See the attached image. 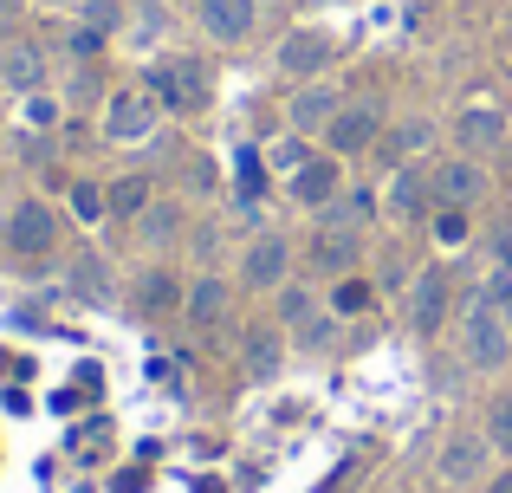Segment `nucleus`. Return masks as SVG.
I'll use <instances>...</instances> for the list:
<instances>
[{"label":"nucleus","mask_w":512,"mask_h":493,"mask_svg":"<svg viewBox=\"0 0 512 493\" xmlns=\"http://www.w3.org/2000/svg\"><path fill=\"white\" fill-rule=\"evenodd\" d=\"M428 189H435V208H474L487 189V169H480V156H454L428 176Z\"/></svg>","instance_id":"nucleus-12"},{"label":"nucleus","mask_w":512,"mask_h":493,"mask_svg":"<svg viewBox=\"0 0 512 493\" xmlns=\"http://www.w3.org/2000/svg\"><path fill=\"white\" fill-rule=\"evenodd\" d=\"M175 234H182V202H150L137 215V241H150V247H163V241H175Z\"/></svg>","instance_id":"nucleus-23"},{"label":"nucleus","mask_w":512,"mask_h":493,"mask_svg":"<svg viewBox=\"0 0 512 493\" xmlns=\"http://www.w3.org/2000/svg\"><path fill=\"white\" fill-rule=\"evenodd\" d=\"M240 364H247L253 383H266V377H279V364H286V344H279L273 331H253L247 351H240Z\"/></svg>","instance_id":"nucleus-24"},{"label":"nucleus","mask_w":512,"mask_h":493,"mask_svg":"<svg viewBox=\"0 0 512 493\" xmlns=\"http://www.w3.org/2000/svg\"><path fill=\"white\" fill-rule=\"evenodd\" d=\"M357 468H363V461H357V455H350V461H338V468H331V474H325V481H318V493H344L350 481H357Z\"/></svg>","instance_id":"nucleus-37"},{"label":"nucleus","mask_w":512,"mask_h":493,"mask_svg":"<svg viewBox=\"0 0 512 493\" xmlns=\"http://www.w3.org/2000/svg\"><path fill=\"white\" fill-rule=\"evenodd\" d=\"M428 143H435V124H428V117H402L396 130H383V143H376V150L402 169V163H415V156H428Z\"/></svg>","instance_id":"nucleus-19"},{"label":"nucleus","mask_w":512,"mask_h":493,"mask_svg":"<svg viewBox=\"0 0 512 493\" xmlns=\"http://www.w3.org/2000/svg\"><path fill=\"white\" fill-rule=\"evenodd\" d=\"M279 72L286 78H318L331 59H338V46H331V33H318V26H292L286 39H279Z\"/></svg>","instance_id":"nucleus-11"},{"label":"nucleus","mask_w":512,"mask_h":493,"mask_svg":"<svg viewBox=\"0 0 512 493\" xmlns=\"http://www.w3.org/2000/svg\"><path fill=\"white\" fill-rule=\"evenodd\" d=\"M338 325H344V318H338V312L325 305V312H312V318H305L299 331H292V338H299L305 351H318V344H331V338H338Z\"/></svg>","instance_id":"nucleus-32"},{"label":"nucleus","mask_w":512,"mask_h":493,"mask_svg":"<svg viewBox=\"0 0 512 493\" xmlns=\"http://www.w3.org/2000/svg\"><path fill=\"white\" fill-rule=\"evenodd\" d=\"M72 286H78V299L104 305V299H111V266H104L98 253H78V260H72Z\"/></svg>","instance_id":"nucleus-26"},{"label":"nucleus","mask_w":512,"mask_h":493,"mask_svg":"<svg viewBox=\"0 0 512 493\" xmlns=\"http://www.w3.org/2000/svg\"><path fill=\"white\" fill-rule=\"evenodd\" d=\"M104 46H111V33H98V26H85V20L65 26V52H72V59H91V52H104Z\"/></svg>","instance_id":"nucleus-33"},{"label":"nucleus","mask_w":512,"mask_h":493,"mask_svg":"<svg viewBox=\"0 0 512 493\" xmlns=\"http://www.w3.org/2000/svg\"><path fill=\"white\" fill-rule=\"evenodd\" d=\"M305 156H312V137H299V130H292V137H279L273 150H266V169H279V176H292V169H299Z\"/></svg>","instance_id":"nucleus-29"},{"label":"nucleus","mask_w":512,"mask_h":493,"mask_svg":"<svg viewBox=\"0 0 512 493\" xmlns=\"http://www.w3.org/2000/svg\"><path fill=\"white\" fill-rule=\"evenodd\" d=\"M487 493H512V474H500V481H493V487H487Z\"/></svg>","instance_id":"nucleus-39"},{"label":"nucleus","mask_w":512,"mask_h":493,"mask_svg":"<svg viewBox=\"0 0 512 493\" xmlns=\"http://www.w3.org/2000/svg\"><path fill=\"white\" fill-rule=\"evenodd\" d=\"M143 91H150L163 111H201L208 104V78H201L195 59H163L143 72Z\"/></svg>","instance_id":"nucleus-5"},{"label":"nucleus","mask_w":512,"mask_h":493,"mask_svg":"<svg viewBox=\"0 0 512 493\" xmlns=\"http://www.w3.org/2000/svg\"><path fill=\"white\" fill-rule=\"evenodd\" d=\"M428 202H435V189H428V176H422L415 163H402V169H396V182H389V208L415 221V215H422Z\"/></svg>","instance_id":"nucleus-22"},{"label":"nucleus","mask_w":512,"mask_h":493,"mask_svg":"<svg viewBox=\"0 0 512 493\" xmlns=\"http://www.w3.org/2000/svg\"><path fill=\"white\" fill-rule=\"evenodd\" d=\"M454 137H461V156H487V150H500L506 124L487 111V104H467V111H461V124H454Z\"/></svg>","instance_id":"nucleus-18"},{"label":"nucleus","mask_w":512,"mask_h":493,"mask_svg":"<svg viewBox=\"0 0 512 493\" xmlns=\"http://www.w3.org/2000/svg\"><path fill=\"white\" fill-rule=\"evenodd\" d=\"M487 442H493V455H512V396H493V409H487Z\"/></svg>","instance_id":"nucleus-31"},{"label":"nucleus","mask_w":512,"mask_h":493,"mask_svg":"<svg viewBox=\"0 0 512 493\" xmlns=\"http://www.w3.org/2000/svg\"><path fill=\"white\" fill-rule=\"evenodd\" d=\"M273 312H279V325L299 331L305 318L318 312V292H312V286H279V292H273Z\"/></svg>","instance_id":"nucleus-27"},{"label":"nucleus","mask_w":512,"mask_h":493,"mask_svg":"<svg viewBox=\"0 0 512 493\" xmlns=\"http://www.w3.org/2000/svg\"><path fill=\"white\" fill-rule=\"evenodd\" d=\"M286 273H292V241H286V234H273V228H260L247 241V253H240V286L279 292V286H286Z\"/></svg>","instance_id":"nucleus-8"},{"label":"nucleus","mask_w":512,"mask_h":493,"mask_svg":"<svg viewBox=\"0 0 512 493\" xmlns=\"http://www.w3.org/2000/svg\"><path fill=\"white\" fill-rule=\"evenodd\" d=\"M156 130V98L143 85H117L98 104V137L104 143H143Z\"/></svg>","instance_id":"nucleus-2"},{"label":"nucleus","mask_w":512,"mask_h":493,"mask_svg":"<svg viewBox=\"0 0 512 493\" xmlns=\"http://www.w3.org/2000/svg\"><path fill=\"white\" fill-rule=\"evenodd\" d=\"M428 228H435V247H467V228H474V221H467V208H435Z\"/></svg>","instance_id":"nucleus-30"},{"label":"nucleus","mask_w":512,"mask_h":493,"mask_svg":"<svg viewBox=\"0 0 512 493\" xmlns=\"http://www.w3.org/2000/svg\"><path fill=\"white\" fill-rule=\"evenodd\" d=\"M195 493H227V487L221 481H195Z\"/></svg>","instance_id":"nucleus-38"},{"label":"nucleus","mask_w":512,"mask_h":493,"mask_svg":"<svg viewBox=\"0 0 512 493\" xmlns=\"http://www.w3.org/2000/svg\"><path fill=\"white\" fill-rule=\"evenodd\" d=\"M266 176H273V169H260V156H240V182H234L240 202H260V195H266Z\"/></svg>","instance_id":"nucleus-34"},{"label":"nucleus","mask_w":512,"mask_h":493,"mask_svg":"<svg viewBox=\"0 0 512 493\" xmlns=\"http://www.w3.org/2000/svg\"><path fill=\"white\" fill-rule=\"evenodd\" d=\"M260 20V0H201V33L214 46H240Z\"/></svg>","instance_id":"nucleus-14"},{"label":"nucleus","mask_w":512,"mask_h":493,"mask_svg":"<svg viewBox=\"0 0 512 493\" xmlns=\"http://www.w3.org/2000/svg\"><path fill=\"white\" fill-rule=\"evenodd\" d=\"M137 286H143V292H137V305H143L150 318H163V312H182V299H188V286L169 273V266H150V273H143Z\"/></svg>","instance_id":"nucleus-21"},{"label":"nucleus","mask_w":512,"mask_h":493,"mask_svg":"<svg viewBox=\"0 0 512 493\" xmlns=\"http://www.w3.org/2000/svg\"><path fill=\"white\" fill-rule=\"evenodd\" d=\"M376 215H383V195H376V182H344V195H338V202H331L318 221L363 234V228H376Z\"/></svg>","instance_id":"nucleus-16"},{"label":"nucleus","mask_w":512,"mask_h":493,"mask_svg":"<svg viewBox=\"0 0 512 493\" xmlns=\"http://www.w3.org/2000/svg\"><path fill=\"white\" fill-rule=\"evenodd\" d=\"M117 20H124L117 0H91V7H85V26H98V33H117Z\"/></svg>","instance_id":"nucleus-36"},{"label":"nucleus","mask_w":512,"mask_h":493,"mask_svg":"<svg viewBox=\"0 0 512 493\" xmlns=\"http://www.w3.org/2000/svg\"><path fill=\"white\" fill-rule=\"evenodd\" d=\"M65 208H72L78 221H104V182H72V189H65Z\"/></svg>","instance_id":"nucleus-28"},{"label":"nucleus","mask_w":512,"mask_h":493,"mask_svg":"<svg viewBox=\"0 0 512 493\" xmlns=\"http://www.w3.org/2000/svg\"><path fill=\"white\" fill-rule=\"evenodd\" d=\"M461 357L474 370L512 364V312L500 299H487V292H474V299L461 305Z\"/></svg>","instance_id":"nucleus-1"},{"label":"nucleus","mask_w":512,"mask_h":493,"mask_svg":"<svg viewBox=\"0 0 512 493\" xmlns=\"http://www.w3.org/2000/svg\"><path fill=\"white\" fill-rule=\"evenodd\" d=\"M59 234H65L59 215H52L46 202H33V195L7 208V253H20V260H52V253H59Z\"/></svg>","instance_id":"nucleus-3"},{"label":"nucleus","mask_w":512,"mask_h":493,"mask_svg":"<svg viewBox=\"0 0 512 493\" xmlns=\"http://www.w3.org/2000/svg\"><path fill=\"white\" fill-rule=\"evenodd\" d=\"M357 253H363V234H350V228H331V221H318L312 228V241H305V260H312V273H350L357 266Z\"/></svg>","instance_id":"nucleus-13"},{"label":"nucleus","mask_w":512,"mask_h":493,"mask_svg":"<svg viewBox=\"0 0 512 493\" xmlns=\"http://www.w3.org/2000/svg\"><path fill=\"white\" fill-rule=\"evenodd\" d=\"M0 85H7L13 98H33V91H46V52H39L33 39H13V46H0Z\"/></svg>","instance_id":"nucleus-15"},{"label":"nucleus","mask_w":512,"mask_h":493,"mask_svg":"<svg viewBox=\"0 0 512 493\" xmlns=\"http://www.w3.org/2000/svg\"><path fill=\"white\" fill-rule=\"evenodd\" d=\"M227 299H234V292H227V279L221 273H201V279H188V299H182V318L195 331H214L227 318Z\"/></svg>","instance_id":"nucleus-17"},{"label":"nucleus","mask_w":512,"mask_h":493,"mask_svg":"<svg viewBox=\"0 0 512 493\" xmlns=\"http://www.w3.org/2000/svg\"><path fill=\"white\" fill-rule=\"evenodd\" d=\"M441 325H448V273H441V266H422V273L409 279V331L415 338H435Z\"/></svg>","instance_id":"nucleus-10"},{"label":"nucleus","mask_w":512,"mask_h":493,"mask_svg":"<svg viewBox=\"0 0 512 493\" xmlns=\"http://www.w3.org/2000/svg\"><path fill=\"white\" fill-rule=\"evenodd\" d=\"M383 104L376 98H344V111L331 117V130H325V150L331 156H363V150H376L383 143Z\"/></svg>","instance_id":"nucleus-4"},{"label":"nucleus","mask_w":512,"mask_h":493,"mask_svg":"<svg viewBox=\"0 0 512 493\" xmlns=\"http://www.w3.org/2000/svg\"><path fill=\"white\" fill-rule=\"evenodd\" d=\"M487 468H493L487 429H461V435H448V442H441L435 474H441L448 487H480V481H487Z\"/></svg>","instance_id":"nucleus-7"},{"label":"nucleus","mask_w":512,"mask_h":493,"mask_svg":"<svg viewBox=\"0 0 512 493\" xmlns=\"http://www.w3.org/2000/svg\"><path fill=\"white\" fill-rule=\"evenodd\" d=\"M286 195L305 208V215H325V208L344 195V156H331V150L325 156H305V163L286 176Z\"/></svg>","instance_id":"nucleus-6"},{"label":"nucleus","mask_w":512,"mask_h":493,"mask_svg":"<svg viewBox=\"0 0 512 493\" xmlns=\"http://www.w3.org/2000/svg\"><path fill=\"white\" fill-rule=\"evenodd\" d=\"M331 312L338 318H357V312H370L376 305V279H363V273H338V286H331Z\"/></svg>","instance_id":"nucleus-25"},{"label":"nucleus","mask_w":512,"mask_h":493,"mask_svg":"<svg viewBox=\"0 0 512 493\" xmlns=\"http://www.w3.org/2000/svg\"><path fill=\"white\" fill-rule=\"evenodd\" d=\"M338 111H344V91L331 85V78H305V85L292 91V104H286V124L299 130V137H325Z\"/></svg>","instance_id":"nucleus-9"},{"label":"nucleus","mask_w":512,"mask_h":493,"mask_svg":"<svg viewBox=\"0 0 512 493\" xmlns=\"http://www.w3.org/2000/svg\"><path fill=\"white\" fill-rule=\"evenodd\" d=\"M150 202H156L150 176H111L104 182V215H117V221H137Z\"/></svg>","instance_id":"nucleus-20"},{"label":"nucleus","mask_w":512,"mask_h":493,"mask_svg":"<svg viewBox=\"0 0 512 493\" xmlns=\"http://www.w3.org/2000/svg\"><path fill=\"white\" fill-rule=\"evenodd\" d=\"M46 124H59V98L33 91V98H26V130H46Z\"/></svg>","instance_id":"nucleus-35"}]
</instances>
